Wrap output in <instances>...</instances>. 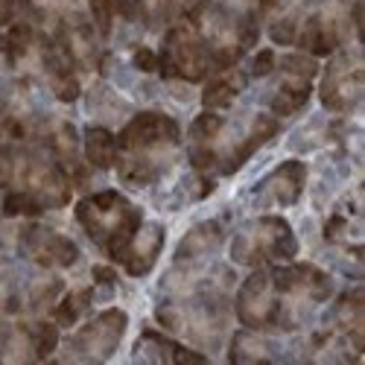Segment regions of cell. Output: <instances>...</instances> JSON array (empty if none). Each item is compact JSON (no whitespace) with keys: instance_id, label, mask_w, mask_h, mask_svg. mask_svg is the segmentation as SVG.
<instances>
[{"instance_id":"obj_1","label":"cell","mask_w":365,"mask_h":365,"mask_svg":"<svg viewBox=\"0 0 365 365\" xmlns=\"http://www.w3.org/2000/svg\"><path fill=\"white\" fill-rule=\"evenodd\" d=\"M178 138V123L161 111H143L132 117L117 140V164L123 181L146 185V181L164 175L175 161Z\"/></svg>"},{"instance_id":"obj_2","label":"cell","mask_w":365,"mask_h":365,"mask_svg":"<svg viewBox=\"0 0 365 365\" xmlns=\"http://www.w3.org/2000/svg\"><path fill=\"white\" fill-rule=\"evenodd\" d=\"M0 187L24 190L41 207H62L71 202L68 173L47 149L0 146Z\"/></svg>"},{"instance_id":"obj_3","label":"cell","mask_w":365,"mask_h":365,"mask_svg":"<svg viewBox=\"0 0 365 365\" xmlns=\"http://www.w3.org/2000/svg\"><path fill=\"white\" fill-rule=\"evenodd\" d=\"M76 220L85 228V234L97 242L108 257L120 260L129 240L140 228V210L114 190L94 193L76 205Z\"/></svg>"},{"instance_id":"obj_4","label":"cell","mask_w":365,"mask_h":365,"mask_svg":"<svg viewBox=\"0 0 365 365\" xmlns=\"http://www.w3.org/2000/svg\"><path fill=\"white\" fill-rule=\"evenodd\" d=\"M158 322L199 345H217L225 330V307L217 295H196L190 301H175L158 307Z\"/></svg>"},{"instance_id":"obj_5","label":"cell","mask_w":365,"mask_h":365,"mask_svg":"<svg viewBox=\"0 0 365 365\" xmlns=\"http://www.w3.org/2000/svg\"><path fill=\"white\" fill-rule=\"evenodd\" d=\"M298 249L295 234L287 220L281 217H263L252 222L237 240L231 242V257L242 266H266L272 260H289Z\"/></svg>"},{"instance_id":"obj_6","label":"cell","mask_w":365,"mask_h":365,"mask_svg":"<svg viewBox=\"0 0 365 365\" xmlns=\"http://www.w3.org/2000/svg\"><path fill=\"white\" fill-rule=\"evenodd\" d=\"M158 68H164L167 76H178L185 82H202L214 71V62H210V53L205 41L196 36V29L181 24L167 36L164 53L158 56Z\"/></svg>"},{"instance_id":"obj_7","label":"cell","mask_w":365,"mask_h":365,"mask_svg":"<svg viewBox=\"0 0 365 365\" xmlns=\"http://www.w3.org/2000/svg\"><path fill=\"white\" fill-rule=\"evenodd\" d=\"M237 316L242 324L252 330H266V327H284V304L281 295L272 284V272L257 266L249 281L240 287L237 295Z\"/></svg>"},{"instance_id":"obj_8","label":"cell","mask_w":365,"mask_h":365,"mask_svg":"<svg viewBox=\"0 0 365 365\" xmlns=\"http://www.w3.org/2000/svg\"><path fill=\"white\" fill-rule=\"evenodd\" d=\"M126 324H129V316L123 310H106L97 319H91L85 327H79V333L71 339V351L79 359L103 362L117 351L120 339L126 333Z\"/></svg>"},{"instance_id":"obj_9","label":"cell","mask_w":365,"mask_h":365,"mask_svg":"<svg viewBox=\"0 0 365 365\" xmlns=\"http://www.w3.org/2000/svg\"><path fill=\"white\" fill-rule=\"evenodd\" d=\"M21 246L29 260L44 269H68L79 260L76 242L47 225H26L21 231Z\"/></svg>"},{"instance_id":"obj_10","label":"cell","mask_w":365,"mask_h":365,"mask_svg":"<svg viewBox=\"0 0 365 365\" xmlns=\"http://www.w3.org/2000/svg\"><path fill=\"white\" fill-rule=\"evenodd\" d=\"M322 103L330 111H348L362 100V71H359V58L342 53L324 73L322 82Z\"/></svg>"},{"instance_id":"obj_11","label":"cell","mask_w":365,"mask_h":365,"mask_svg":"<svg viewBox=\"0 0 365 365\" xmlns=\"http://www.w3.org/2000/svg\"><path fill=\"white\" fill-rule=\"evenodd\" d=\"M56 41L65 50V56L71 58L73 68L94 71L100 65V36L85 18H79V12H71V15H65L62 21H58Z\"/></svg>"},{"instance_id":"obj_12","label":"cell","mask_w":365,"mask_h":365,"mask_svg":"<svg viewBox=\"0 0 365 365\" xmlns=\"http://www.w3.org/2000/svg\"><path fill=\"white\" fill-rule=\"evenodd\" d=\"M161 249H164V228L158 222H140V228L135 231V237L129 240V246L123 249L117 263H123L129 275L140 278L155 266Z\"/></svg>"},{"instance_id":"obj_13","label":"cell","mask_w":365,"mask_h":365,"mask_svg":"<svg viewBox=\"0 0 365 365\" xmlns=\"http://www.w3.org/2000/svg\"><path fill=\"white\" fill-rule=\"evenodd\" d=\"M304 181H307V167L301 161H287L281 164L272 175H266V181L257 187L260 199L272 202V205H295L301 190H304Z\"/></svg>"},{"instance_id":"obj_14","label":"cell","mask_w":365,"mask_h":365,"mask_svg":"<svg viewBox=\"0 0 365 365\" xmlns=\"http://www.w3.org/2000/svg\"><path fill=\"white\" fill-rule=\"evenodd\" d=\"M220 242H222V225L220 222H214V220L199 222L196 228H190L185 234V240L178 242L175 263H196L214 249H220Z\"/></svg>"},{"instance_id":"obj_15","label":"cell","mask_w":365,"mask_h":365,"mask_svg":"<svg viewBox=\"0 0 365 365\" xmlns=\"http://www.w3.org/2000/svg\"><path fill=\"white\" fill-rule=\"evenodd\" d=\"M85 161L97 170H108L117 164V140L106 126H88L82 135Z\"/></svg>"},{"instance_id":"obj_16","label":"cell","mask_w":365,"mask_h":365,"mask_svg":"<svg viewBox=\"0 0 365 365\" xmlns=\"http://www.w3.org/2000/svg\"><path fill=\"white\" fill-rule=\"evenodd\" d=\"M310 91H313V82H298L284 76L281 85L275 88V94L269 97V108L275 114H292L310 100Z\"/></svg>"},{"instance_id":"obj_17","label":"cell","mask_w":365,"mask_h":365,"mask_svg":"<svg viewBox=\"0 0 365 365\" xmlns=\"http://www.w3.org/2000/svg\"><path fill=\"white\" fill-rule=\"evenodd\" d=\"M91 289H73V292H68V295H62V301L58 304H53V319H56V324L58 327H71V324H76L82 316H85V310L91 307Z\"/></svg>"},{"instance_id":"obj_18","label":"cell","mask_w":365,"mask_h":365,"mask_svg":"<svg viewBox=\"0 0 365 365\" xmlns=\"http://www.w3.org/2000/svg\"><path fill=\"white\" fill-rule=\"evenodd\" d=\"M240 79L237 76H220L214 82H207L202 91V106L205 108H228L237 94H240Z\"/></svg>"},{"instance_id":"obj_19","label":"cell","mask_w":365,"mask_h":365,"mask_svg":"<svg viewBox=\"0 0 365 365\" xmlns=\"http://www.w3.org/2000/svg\"><path fill=\"white\" fill-rule=\"evenodd\" d=\"M269 356V348L260 336H252V333H240L231 342V354L228 359L231 362H257V359H266Z\"/></svg>"},{"instance_id":"obj_20","label":"cell","mask_w":365,"mask_h":365,"mask_svg":"<svg viewBox=\"0 0 365 365\" xmlns=\"http://www.w3.org/2000/svg\"><path fill=\"white\" fill-rule=\"evenodd\" d=\"M29 336H33V348H36V359H44L56 351L58 345V324L50 322H38L29 327Z\"/></svg>"},{"instance_id":"obj_21","label":"cell","mask_w":365,"mask_h":365,"mask_svg":"<svg viewBox=\"0 0 365 365\" xmlns=\"http://www.w3.org/2000/svg\"><path fill=\"white\" fill-rule=\"evenodd\" d=\"M58 292H62V281H58V278H47V281H41V284H36L33 292H29V307H33L36 313L53 307L56 298H58Z\"/></svg>"},{"instance_id":"obj_22","label":"cell","mask_w":365,"mask_h":365,"mask_svg":"<svg viewBox=\"0 0 365 365\" xmlns=\"http://www.w3.org/2000/svg\"><path fill=\"white\" fill-rule=\"evenodd\" d=\"M41 210L44 207L24 190H12L4 199V214H9V217H36V214H41Z\"/></svg>"},{"instance_id":"obj_23","label":"cell","mask_w":365,"mask_h":365,"mask_svg":"<svg viewBox=\"0 0 365 365\" xmlns=\"http://www.w3.org/2000/svg\"><path fill=\"white\" fill-rule=\"evenodd\" d=\"M76 6H79V0H29V9L38 18H56V21L76 12Z\"/></svg>"},{"instance_id":"obj_24","label":"cell","mask_w":365,"mask_h":365,"mask_svg":"<svg viewBox=\"0 0 365 365\" xmlns=\"http://www.w3.org/2000/svg\"><path fill=\"white\" fill-rule=\"evenodd\" d=\"M91 4V18H94V29L100 38H108L111 24H114V0H88Z\"/></svg>"},{"instance_id":"obj_25","label":"cell","mask_w":365,"mask_h":365,"mask_svg":"<svg viewBox=\"0 0 365 365\" xmlns=\"http://www.w3.org/2000/svg\"><path fill=\"white\" fill-rule=\"evenodd\" d=\"M18 310V295H15V284L9 278V272L0 266V313H15Z\"/></svg>"},{"instance_id":"obj_26","label":"cell","mask_w":365,"mask_h":365,"mask_svg":"<svg viewBox=\"0 0 365 365\" xmlns=\"http://www.w3.org/2000/svg\"><path fill=\"white\" fill-rule=\"evenodd\" d=\"M272 71H275V53H272V50H260V53L255 56L249 73L260 79V76H266V73H272Z\"/></svg>"},{"instance_id":"obj_27","label":"cell","mask_w":365,"mask_h":365,"mask_svg":"<svg viewBox=\"0 0 365 365\" xmlns=\"http://www.w3.org/2000/svg\"><path fill=\"white\" fill-rule=\"evenodd\" d=\"M170 6V0H135V9H140V15H146V21H158Z\"/></svg>"},{"instance_id":"obj_28","label":"cell","mask_w":365,"mask_h":365,"mask_svg":"<svg viewBox=\"0 0 365 365\" xmlns=\"http://www.w3.org/2000/svg\"><path fill=\"white\" fill-rule=\"evenodd\" d=\"M135 68L138 71H158V56L152 53V50H146V47H140L138 53H135Z\"/></svg>"},{"instance_id":"obj_29","label":"cell","mask_w":365,"mask_h":365,"mask_svg":"<svg viewBox=\"0 0 365 365\" xmlns=\"http://www.w3.org/2000/svg\"><path fill=\"white\" fill-rule=\"evenodd\" d=\"M94 278H97V284L114 287V272H111L108 266H97V269H94Z\"/></svg>"},{"instance_id":"obj_30","label":"cell","mask_w":365,"mask_h":365,"mask_svg":"<svg viewBox=\"0 0 365 365\" xmlns=\"http://www.w3.org/2000/svg\"><path fill=\"white\" fill-rule=\"evenodd\" d=\"M193 4H199V0H170V6H178V9H190Z\"/></svg>"}]
</instances>
